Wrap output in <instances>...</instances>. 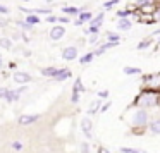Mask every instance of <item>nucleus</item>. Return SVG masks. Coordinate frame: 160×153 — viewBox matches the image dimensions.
Here are the masks:
<instances>
[{
    "label": "nucleus",
    "mask_w": 160,
    "mask_h": 153,
    "mask_svg": "<svg viewBox=\"0 0 160 153\" xmlns=\"http://www.w3.org/2000/svg\"><path fill=\"white\" fill-rule=\"evenodd\" d=\"M157 103H158V93L153 91V90L139 93L134 100V105L138 108H152V107H155Z\"/></svg>",
    "instance_id": "f257e3e1"
},
{
    "label": "nucleus",
    "mask_w": 160,
    "mask_h": 153,
    "mask_svg": "<svg viewBox=\"0 0 160 153\" xmlns=\"http://www.w3.org/2000/svg\"><path fill=\"white\" fill-rule=\"evenodd\" d=\"M148 121H150V115L146 112V108H138L131 117V126L134 129H145L148 126Z\"/></svg>",
    "instance_id": "f03ea898"
},
{
    "label": "nucleus",
    "mask_w": 160,
    "mask_h": 153,
    "mask_svg": "<svg viewBox=\"0 0 160 153\" xmlns=\"http://www.w3.org/2000/svg\"><path fill=\"white\" fill-rule=\"evenodd\" d=\"M64 35H66V28H64V26H60V24L53 26V28L50 29V38H52L53 42H59V40H62Z\"/></svg>",
    "instance_id": "7ed1b4c3"
},
{
    "label": "nucleus",
    "mask_w": 160,
    "mask_h": 153,
    "mask_svg": "<svg viewBox=\"0 0 160 153\" xmlns=\"http://www.w3.org/2000/svg\"><path fill=\"white\" fill-rule=\"evenodd\" d=\"M14 81L18 84H26V83H31L33 77L29 76L28 72H22V71H18V72H14Z\"/></svg>",
    "instance_id": "20e7f679"
},
{
    "label": "nucleus",
    "mask_w": 160,
    "mask_h": 153,
    "mask_svg": "<svg viewBox=\"0 0 160 153\" xmlns=\"http://www.w3.org/2000/svg\"><path fill=\"white\" fill-rule=\"evenodd\" d=\"M91 127H93V121H91L90 117H84L83 121H81V129H83L86 138H91Z\"/></svg>",
    "instance_id": "39448f33"
},
{
    "label": "nucleus",
    "mask_w": 160,
    "mask_h": 153,
    "mask_svg": "<svg viewBox=\"0 0 160 153\" xmlns=\"http://www.w3.org/2000/svg\"><path fill=\"white\" fill-rule=\"evenodd\" d=\"M62 59L64 60H74V59H78V48H76V47H67V48H64Z\"/></svg>",
    "instance_id": "423d86ee"
},
{
    "label": "nucleus",
    "mask_w": 160,
    "mask_h": 153,
    "mask_svg": "<svg viewBox=\"0 0 160 153\" xmlns=\"http://www.w3.org/2000/svg\"><path fill=\"white\" fill-rule=\"evenodd\" d=\"M38 119H40L38 114H33V115H21L18 122H19L21 126H28V124H33V122H36Z\"/></svg>",
    "instance_id": "0eeeda50"
},
{
    "label": "nucleus",
    "mask_w": 160,
    "mask_h": 153,
    "mask_svg": "<svg viewBox=\"0 0 160 153\" xmlns=\"http://www.w3.org/2000/svg\"><path fill=\"white\" fill-rule=\"evenodd\" d=\"M71 77V71L69 69H57V72L53 74V79L55 81H66Z\"/></svg>",
    "instance_id": "6e6552de"
},
{
    "label": "nucleus",
    "mask_w": 160,
    "mask_h": 153,
    "mask_svg": "<svg viewBox=\"0 0 160 153\" xmlns=\"http://www.w3.org/2000/svg\"><path fill=\"white\" fill-rule=\"evenodd\" d=\"M103 19H105V12L102 11L98 16H95V17L90 19V26H91V28H100L102 22H103Z\"/></svg>",
    "instance_id": "1a4fd4ad"
},
{
    "label": "nucleus",
    "mask_w": 160,
    "mask_h": 153,
    "mask_svg": "<svg viewBox=\"0 0 160 153\" xmlns=\"http://www.w3.org/2000/svg\"><path fill=\"white\" fill-rule=\"evenodd\" d=\"M132 28V22L129 21L128 17H121L117 22V29H121V31H129V29Z\"/></svg>",
    "instance_id": "9d476101"
},
{
    "label": "nucleus",
    "mask_w": 160,
    "mask_h": 153,
    "mask_svg": "<svg viewBox=\"0 0 160 153\" xmlns=\"http://www.w3.org/2000/svg\"><path fill=\"white\" fill-rule=\"evenodd\" d=\"M81 11H83V9H78V7H74V5H69V7H64L62 9V12L66 16H69V17H76Z\"/></svg>",
    "instance_id": "9b49d317"
},
{
    "label": "nucleus",
    "mask_w": 160,
    "mask_h": 153,
    "mask_svg": "<svg viewBox=\"0 0 160 153\" xmlns=\"http://www.w3.org/2000/svg\"><path fill=\"white\" fill-rule=\"evenodd\" d=\"M145 81L153 88V90H155V88H158V86H160V74H157V76H150V77H146Z\"/></svg>",
    "instance_id": "f8f14e48"
},
{
    "label": "nucleus",
    "mask_w": 160,
    "mask_h": 153,
    "mask_svg": "<svg viewBox=\"0 0 160 153\" xmlns=\"http://www.w3.org/2000/svg\"><path fill=\"white\" fill-rule=\"evenodd\" d=\"M28 24H31V26H35V24H40V16H36V14H26V19H24Z\"/></svg>",
    "instance_id": "ddd939ff"
},
{
    "label": "nucleus",
    "mask_w": 160,
    "mask_h": 153,
    "mask_svg": "<svg viewBox=\"0 0 160 153\" xmlns=\"http://www.w3.org/2000/svg\"><path fill=\"white\" fill-rule=\"evenodd\" d=\"M150 131L153 134H160V119H155V121L150 122Z\"/></svg>",
    "instance_id": "4468645a"
},
{
    "label": "nucleus",
    "mask_w": 160,
    "mask_h": 153,
    "mask_svg": "<svg viewBox=\"0 0 160 153\" xmlns=\"http://www.w3.org/2000/svg\"><path fill=\"white\" fill-rule=\"evenodd\" d=\"M78 16H79V21L83 22V24H84V22H90V19L93 17V14H91V12H84V11H81Z\"/></svg>",
    "instance_id": "2eb2a0df"
},
{
    "label": "nucleus",
    "mask_w": 160,
    "mask_h": 153,
    "mask_svg": "<svg viewBox=\"0 0 160 153\" xmlns=\"http://www.w3.org/2000/svg\"><path fill=\"white\" fill-rule=\"evenodd\" d=\"M74 91H78V93H86V88L81 84V79H79V77H78L76 83H74Z\"/></svg>",
    "instance_id": "dca6fc26"
},
{
    "label": "nucleus",
    "mask_w": 160,
    "mask_h": 153,
    "mask_svg": "<svg viewBox=\"0 0 160 153\" xmlns=\"http://www.w3.org/2000/svg\"><path fill=\"white\" fill-rule=\"evenodd\" d=\"M107 40H108V42H114V43H119V42H121V36H119L117 33L108 31V33H107Z\"/></svg>",
    "instance_id": "f3484780"
},
{
    "label": "nucleus",
    "mask_w": 160,
    "mask_h": 153,
    "mask_svg": "<svg viewBox=\"0 0 160 153\" xmlns=\"http://www.w3.org/2000/svg\"><path fill=\"white\" fill-rule=\"evenodd\" d=\"M16 24H18L19 28L22 29V31H29V29H33V26H31V24H28L26 21H18Z\"/></svg>",
    "instance_id": "a211bd4d"
},
{
    "label": "nucleus",
    "mask_w": 160,
    "mask_h": 153,
    "mask_svg": "<svg viewBox=\"0 0 160 153\" xmlns=\"http://www.w3.org/2000/svg\"><path fill=\"white\" fill-rule=\"evenodd\" d=\"M55 72H57V67H47V69L42 71L43 76H52V77H53V74H55Z\"/></svg>",
    "instance_id": "6ab92c4d"
},
{
    "label": "nucleus",
    "mask_w": 160,
    "mask_h": 153,
    "mask_svg": "<svg viewBox=\"0 0 160 153\" xmlns=\"http://www.w3.org/2000/svg\"><path fill=\"white\" fill-rule=\"evenodd\" d=\"M100 100H97V101H93V103L90 105V108H88V114H95V112L98 110V107H100Z\"/></svg>",
    "instance_id": "aec40b11"
},
{
    "label": "nucleus",
    "mask_w": 160,
    "mask_h": 153,
    "mask_svg": "<svg viewBox=\"0 0 160 153\" xmlns=\"http://www.w3.org/2000/svg\"><path fill=\"white\" fill-rule=\"evenodd\" d=\"M131 14H132V11H128V9H124V11H117V12H115V16H117L119 19H121V17H129Z\"/></svg>",
    "instance_id": "412c9836"
},
{
    "label": "nucleus",
    "mask_w": 160,
    "mask_h": 153,
    "mask_svg": "<svg viewBox=\"0 0 160 153\" xmlns=\"http://www.w3.org/2000/svg\"><path fill=\"white\" fill-rule=\"evenodd\" d=\"M93 53H86V55H83V57H81V59H79V62L81 64H88V62H91V60H93Z\"/></svg>",
    "instance_id": "4be33fe9"
},
{
    "label": "nucleus",
    "mask_w": 160,
    "mask_h": 153,
    "mask_svg": "<svg viewBox=\"0 0 160 153\" xmlns=\"http://www.w3.org/2000/svg\"><path fill=\"white\" fill-rule=\"evenodd\" d=\"M141 72V69H138V67H124V74H139Z\"/></svg>",
    "instance_id": "5701e85b"
},
{
    "label": "nucleus",
    "mask_w": 160,
    "mask_h": 153,
    "mask_svg": "<svg viewBox=\"0 0 160 153\" xmlns=\"http://www.w3.org/2000/svg\"><path fill=\"white\" fill-rule=\"evenodd\" d=\"M0 47H4V48H11L12 47V42L9 38H4V40H0Z\"/></svg>",
    "instance_id": "b1692460"
},
{
    "label": "nucleus",
    "mask_w": 160,
    "mask_h": 153,
    "mask_svg": "<svg viewBox=\"0 0 160 153\" xmlns=\"http://www.w3.org/2000/svg\"><path fill=\"white\" fill-rule=\"evenodd\" d=\"M119 2H121V0H108V2H105V4H103V7L105 9H110V7H114V5H117Z\"/></svg>",
    "instance_id": "393cba45"
},
{
    "label": "nucleus",
    "mask_w": 160,
    "mask_h": 153,
    "mask_svg": "<svg viewBox=\"0 0 160 153\" xmlns=\"http://www.w3.org/2000/svg\"><path fill=\"white\" fill-rule=\"evenodd\" d=\"M122 153H146L143 151V150H132V148H121Z\"/></svg>",
    "instance_id": "a878e982"
},
{
    "label": "nucleus",
    "mask_w": 160,
    "mask_h": 153,
    "mask_svg": "<svg viewBox=\"0 0 160 153\" xmlns=\"http://www.w3.org/2000/svg\"><path fill=\"white\" fill-rule=\"evenodd\" d=\"M153 0H136V5H141V7H145V5H150Z\"/></svg>",
    "instance_id": "bb28decb"
},
{
    "label": "nucleus",
    "mask_w": 160,
    "mask_h": 153,
    "mask_svg": "<svg viewBox=\"0 0 160 153\" xmlns=\"http://www.w3.org/2000/svg\"><path fill=\"white\" fill-rule=\"evenodd\" d=\"M12 148H14L16 151H21V150H22V143L21 141H14V143H12Z\"/></svg>",
    "instance_id": "cd10ccee"
},
{
    "label": "nucleus",
    "mask_w": 160,
    "mask_h": 153,
    "mask_svg": "<svg viewBox=\"0 0 160 153\" xmlns=\"http://www.w3.org/2000/svg\"><path fill=\"white\" fill-rule=\"evenodd\" d=\"M71 101H72V103H78V101H79V93H78V91L72 90V96H71Z\"/></svg>",
    "instance_id": "c85d7f7f"
},
{
    "label": "nucleus",
    "mask_w": 160,
    "mask_h": 153,
    "mask_svg": "<svg viewBox=\"0 0 160 153\" xmlns=\"http://www.w3.org/2000/svg\"><path fill=\"white\" fill-rule=\"evenodd\" d=\"M148 45H150V40H145V42H139V43H138V50H143V48H146Z\"/></svg>",
    "instance_id": "c756f323"
},
{
    "label": "nucleus",
    "mask_w": 160,
    "mask_h": 153,
    "mask_svg": "<svg viewBox=\"0 0 160 153\" xmlns=\"http://www.w3.org/2000/svg\"><path fill=\"white\" fill-rule=\"evenodd\" d=\"M57 21L62 22V24H66V22L71 21V17H69V16H60V17H57Z\"/></svg>",
    "instance_id": "7c9ffc66"
},
{
    "label": "nucleus",
    "mask_w": 160,
    "mask_h": 153,
    "mask_svg": "<svg viewBox=\"0 0 160 153\" xmlns=\"http://www.w3.org/2000/svg\"><path fill=\"white\" fill-rule=\"evenodd\" d=\"M100 114H103V112H107L108 110V108H110L112 107V103H110V101H107V103H105V105H100Z\"/></svg>",
    "instance_id": "2f4dec72"
},
{
    "label": "nucleus",
    "mask_w": 160,
    "mask_h": 153,
    "mask_svg": "<svg viewBox=\"0 0 160 153\" xmlns=\"http://www.w3.org/2000/svg\"><path fill=\"white\" fill-rule=\"evenodd\" d=\"M81 153H90V145H88V143H83V145H81Z\"/></svg>",
    "instance_id": "473e14b6"
},
{
    "label": "nucleus",
    "mask_w": 160,
    "mask_h": 153,
    "mask_svg": "<svg viewBox=\"0 0 160 153\" xmlns=\"http://www.w3.org/2000/svg\"><path fill=\"white\" fill-rule=\"evenodd\" d=\"M9 12H11V11H9V7H5V5H2V4H0V14H4V16H7Z\"/></svg>",
    "instance_id": "72a5a7b5"
},
{
    "label": "nucleus",
    "mask_w": 160,
    "mask_h": 153,
    "mask_svg": "<svg viewBox=\"0 0 160 153\" xmlns=\"http://www.w3.org/2000/svg\"><path fill=\"white\" fill-rule=\"evenodd\" d=\"M153 21H160V9H157V11L155 12H153Z\"/></svg>",
    "instance_id": "f704fd0d"
},
{
    "label": "nucleus",
    "mask_w": 160,
    "mask_h": 153,
    "mask_svg": "<svg viewBox=\"0 0 160 153\" xmlns=\"http://www.w3.org/2000/svg\"><path fill=\"white\" fill-rule=\"evenodd\" d=\"M98 38H100V36H98V33H93V36L90 38V43H97Z\"/></svg>",
    "instance_id": "c9c22d12"
},
{
    "label": "nucleus",
    "mask_w": 160,
    "mask_h": 153,
    "mask_svg": "<svg viewBox=\"0 0 160 153\" xmlns=\"http://www.w3.org/2000/svg\"><path fill=\"white\" fill-rule=\"evenodd\" d=\"M108 96V91L107 90H103V91H100V93H98V98H107Z\"/></svg>",
    "instance_id": "e433bc0d"
},
{
    "label": "nucleus",
    "mask_w": 160,
    "mask_h": 153,
    "mask_svg": "<svg viewBox=\"0 0 160 153\" xmlns=\"http://www.w3.org/2000/svg\"><path fill=\"white\" fill-rule=\"evenodd\" d=\"M47 21H48V22H57V17H55V16H52V14H50L48 17H47Z\"/></svg>",
    "instance_id": "4c0bfd02"
},
{
    "label": "nucleus",
    "mask_w": 160,
    "mask_h": 153,
    "mask_svg": "<svg viewBox=\"0 0 160 153\" xmlns=\"http://www.w3.org/2000/svg\"><path fill=\"white\" fill-rule=\"evenodd\" d=\"M98 153H112V151H108V150H105V148L100 146V148H98Z\"/></svg>",
    "instance_id": "58836bf2"
},
{
    "label": "nucleus",
    "mask_w": 160,
    "mask_h": 153,
    "mask_svg": "<svg viewBox=\"0 0 160 153\" xmlns=\"http://www.w3.org/2000/svg\"><path fill=\"white\" fill-rule=\"evenodd\" d=\"M74 26H83V22H81L79 19H76V21H74Z\"/></svg>",
    "instance_id": "ea45409f"
},
{
    "label": "nucleus",
    "mask_w": 160,
    "mask_h": 153,
    "mask_svg": "<svg viewBox=\"0 0 160 153\" xmlns=\"http://www.w3.org/2000/svg\"><path fill=\"white\" fill-rule=\"evenodd\" d=\"M4 67V60H2V57H0V69Z\"/></svg>",
    "instance_id": "a19ab883"
},
{
    "label": "nucleus",
    "mask_w": 160,
    "mask_h": 153,
    "mask_svg": "<svg viewBox=\"0 0 160 153\" xmlns=\"http://www.w3.org/2000/svg\"><path fill=\"white\" fill-rule=\"evenodd\" d=\"M155 35H160V29H157V31H155Z\"/></svg>",
    "instance_id": "79ce46f5"
},
{
    "label": "nucleus",
    "mask_w": 160,
    "mask_h": 153,
    "mask_svg": "<svg viewBox=\"0 0 160 153\" xmlns=\"http://www.w3.org/2000/svg\"><path fill=\"white\" fill-rule=\"evenodd\" d=\"M22 2H31V0H22Z\"/></svg>",
    "instance_id": "37998d69"
},
{
    "label": "nucleus",
    "mask_w": 160,
    "mask_h": 153,
    "mask_svg": "<svg viewBox=\"0 0 160 153\" xmlns=\"http://www.w3.org/2000/svg\"><path fill=\"white\" fill-rule=\"evenodd\" d=\"M158 45H160V38H158Z\"/></svg>",
    "instance_id": "c03bdc74"
}]
</instances>
